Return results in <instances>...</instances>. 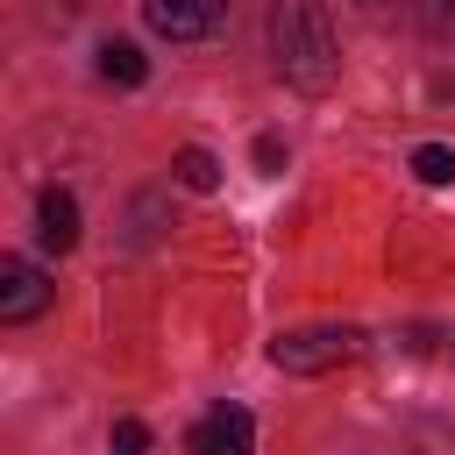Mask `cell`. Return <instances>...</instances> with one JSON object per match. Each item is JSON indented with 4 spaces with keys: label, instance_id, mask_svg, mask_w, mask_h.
I'll list each match as a JSON object with an SVG mask.
<instances>
[{
    "label": "cell",
    "instance_id": "1",
    "mask_svg": "<svg viewBox=\"0 0 455 455\" xmlns=\"http://www.w3.org/2000/svg\"><path fill=\"white\" fill-rule=\"evenodd\" d=\"M270 50H277V71L299 92H327L341 78V50H334L320 0H270Z\"/></svg>",
    "mask_w": 455,
    "mask_h": 455
},
{
    "label": "cell",
    "instance_id": "2",
    "mask_svg": "<svg viewBox=\"0 0 455 455\" xmlns=\"http://www.w3.org/2000/svg\"><path fill=\"white\" fill-rule=\"evenodd\" d=\"M355 355H363V327H348V320L341 327H291V334L270 341V363L291 370V377H327Z\"/></svg>",
    "mask_w": 455,
    "mask_h": 455
},
{
    "label": "cell",
    "instance_id": "3",
    "mask_svg": "<svg viewBox=\"0 0 455 455\" xmlns=\"http://www.w3.org/2000/svg\"><path fill=\"white\" fill-rule=\"evenodd\" d=\"M142 21L171 43H199L228 21V0H142Z\"/></svg>",
    "mask_w": 455,
    "mask_h": 455
},
{
    "label": "cell",
    "instance_id": "4",
    "mask_svg": "<svg viewBox=\"0 0 455 455\" xmlns=\"http://www.w3.org/2000/svg\"><path fill=\"white\" fill-rule=\"evenodd\" d=\"M50 306V277L28 256H0V320H36Z\"/></svg>",
    "mask_w": 455,
    "mask_h": 455
},
{
    "label": "cell",
    "instance_id": "5",
    "mask_svg": "<svg viewBox=\"0 0 455 455\" xmlns=\"http://www.w3.org/2000/svg\"><path fill=\"white\" fill-rule=\"evenodd\" d=\"M249 448H256V419L242 405H213L192 427V455H249Z\"/></svg>",
    "mask_w": 455,
    "mask_h": 455
},
{
    "label": "cell",
    "instance_id": "6",
    "mask_svg": "<svg viewBox=\"0 0 455 455\" xmlns=\"http://www.w3.org/2000/svg\"><path fill=\"white\" fill-rule=\"evenodd\" d=\"M36 242L57 249V256L78 249V199H71V192H43V199H36Z\"/></svg>",
    "mask_w": 455,
    "mask_h": 455
},
{
    "label": "cell",
    "instance_id": "7",
    "mask_svg": "<svg viewBox=\"0 0 455 455\" xmlns=\"http://www.w3.org/2000/svg\"><path fill=\"white\" fill-rule=\"evenodd\" d=\"M100 78L107 85H142L149 78V57L135 43H100Z\"/></svg>",
    "mask_w": 455,
    "mask_h": 455
},
{
    "label": "cell",
    "instance_id": "8",
    "mask_svg": "<svg viewBox=\"0 0 455 455\" xmlns=\"http://www.w3.org/2000/svg\"><path fill=\"white\" fill-rule=\"evenodd\" d=\"M171 178H178L185 192H213V185H220V164H213V149H199V142H192V149H178V156H171Z\"/></svg>",
    "mask_w": 455,
    "mask_h": 455
},
{
    "label": "cell",
    "instance_id": "9",
    "mask_svg": "<svg viewBox=\"0 0 455 455\" xmlns=\"http://www.w3.org/2000/svg\"><path fill=\"white\" fill-rule=\"evenodd\" d=\"M412 171H419L427 185H455V149H441V142H419V149H412Z\"/></svg>",
    "mask_w": 455,
    "mask_h": 455
},
{
    "label": "cell",
    "instance_id": "10",
    "mask_svg": "<svg viewBox=\"0 0 455 455\" xmlns=\"http://www.w3.org/2000/svg\"><path fill=\"white\" fill-rule=\"evenodd\" d=\"M36 7H43V21H57V28H71V21H78V14H92L100 0H36Z\"/></svg>",
    "mask_w": 455,
    "mask_h": 455
},
{
    "label": "cell",
    "instance_id": "11",
    "mask_svg": "<svg viewBox=\"0 0 455 455\" xmlns=\"http://www.w3.org/2000/svg\"><path fill=\"white\" fill-rule=\"evenodd\" d=\"M142 448H149L142 419H121V427H114V448H107V455H142Z\"/></svg>",
    "mask_w": 455,
    "mask_h": 455
},
{
    "label": "cell",
    "instance_id": "12",
    "mask_svg": "<svg viewBox=\"0 0 455 455\" xmlns=\"http://www.w3.org/2000/svg\"><path fill=\"white\" fill-rule=\"evenodd\" d=\"M256 171H284V142L277 135H256Z\"/></svg>",
    "mask_w": 455,
    "mask_h": 455
},
{
    "label": "cell",
    "instance_id": "13",
    "mask_svg": "<svg viewBox=\"0 0 455 455\" xmlns=\"http://www.w3.org/2000/svg\"><path fill=\"white\" fill-rule=\"evenodd\" d=\"M355 7H363V14H384V7H391V0H355Z\"/></svg>",
    "mask_w": 455,
    "mask_h": 455
},
{
    "label": "cell",
    "instance_id": "14",
    "mask_svg": "<svg viewBox=\"0 0 455 455\" xmlns=\"http://www.w3.org/2000/svg\"><path fill=\"white\" fill-rule=\"evenodd\" d=\"M441 7H448V14H455V0H441Z\"/></svg>",
    "mask_w": 455,
    "mask_h": 455
}]
</instances>
